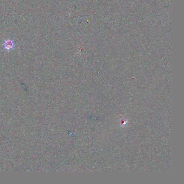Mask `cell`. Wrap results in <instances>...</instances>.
Masks as SVG:
<instances>
[{"label": "cell", "instance_id": "cell-1", "mask_svg": "<svg viewBox=\"0 0 184 184\" xmlns=\"http://www.w3.org/2000/svg\"><path fill=\"white\" fill-rule=\"evenodd\" d=\"M16 47L14 40L11 39H8L4 41L3 43V49L7 52L13 50Z\"/></svg>", "mask_w": 184, "mask_h": 184}]
</instances>
